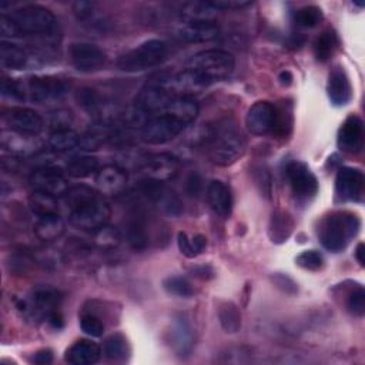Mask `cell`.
<instances>
[{"label": "cell", "mask_w": 365, "mask_h": 365, "mask_svg": "<svg viewBox=\"0 0 365 365\" xmlns=\"http://www.w3.org/2000/svg\"><path fill=\"white\" fill-rule=\"evenodd\" d=\"M33 361L36 364H40V365H46V364H50L53 361V352L50 349H40L34 354L33 356Z\"/></svg>", "instance_id": "816d5d0a"}, {"label": "cell", "mask_w": 365, "mask_h": 365, "mask_svg": "<svg viewBox=\"0 0 365 365\" xmlns=\"http://www.w3.org/2000/svg\"><path fill=\"white\" fill-rule=\"evenodd\" d=\"M271 282L284 294L287 295H295L298 292L297 282L282 272H272L271 274Z\"/></svg>", "instance_id": "f6af8a7d"}, {"label": "cell", "mask_w": 365, "mask_h": 365, "mask_svg": "<svg viewBox=\"0 0 365 365\" xmlns=\"http://www.w3.org/2000/svg\"><path fill=\"white\" fill-rule=\"evenodd\" d=\"M163 287L164 289L170 294V295H175V297H182V298H188L194 294V289L190 284V281L184 277L180 275H173V277H167L163 281Z\"/></svg>", "instance_id": "74e56055"}, {"label": "cell", "mask_w": 365, "mask_h": 365, "mask_svg": "<svg viewBox=\"0 0 365 365\" xmlns=\"http://www.w3.org/2000/svg\"><path fill=\"white\" fill-rule=\"evenodd\" d=\"M355 258H356V261L359 262V265L364 267L365 259H364V244H362V242H359V244L356 245V248H355Z\"/></svg>", "instance_id": "9f6ffc18"}, {"label": "cell", "mask_w": 365, "mask_h": 365, "mask_svg": "<svg viewBox=\"0 0 365 365\" xmlns=\"http://www.w3.org/2000/svg\"><path fill=\"white\" fill-rule=\"evenodd\" d=\"M364 191V174L354 167H342L335 178V192L341 201H359Z\"/></svg>", "instance_id": "ac0fdd59"}, {"label": "cell", "mask_w": 365, "mask_h": 365, "mask_svg": "<svg viewBox=\"0 0 365 365\" xmlns=\"http://www.w3.org/2000/svg\"><path fill=\"white\" fill-rule=\"evenodd\" d=\"M200 107L194 96L178 94L161 111L150 115L140 128V138L145 144L160 145L174 140L198 115Z\"/></svg>", "instance_id": "7a4b0ae2"}, {"label": "cell", "mask_w": 365, "mask_h": 365, "mask_svg": "<svg viewBox=\"0 0 365 365\" xmlns=\"http://www.w3.org/2000/svg\"><path fill=\"white\" fill-rule=\"evenodd\" d=\"M71 123H73V113L67 108H58V110L50 113L48 125L53 131L68 130Z\"/></svg>", "instance_id": "ee69618b"}, {"label": "cell", "mask_w": 365, "mask_h": 365, "mask_svg": "<svg viewBox=\"0 0 365 365\" xmlns=\"http://www.w3.org/2000/svg\"><path fill=\"white\" fill-rule=\"evenodd\" d=\"M54 14L38 4H27L0 17L3 37H46L56 31Z\"/></svg>", "instance_id": "5b68a950"}, {"label": "cell", "mask_w": 365, "mask_h": 365, "mask_svg": "<svg viewBox=\"0 0 365 365\" xmlns=\"http://www.w3.org/2000/svg\"><path fill=\"white\" fill-rule=\"evenodd\" d=\"M64 204L70 224L84 231L94 232L106 225L111 215V208L103 194L87 185L68 188L64 194Z\"/></svg>", "instance_id": "3957f363"}, {"label": "cell", "mask_w": 365, "mask_h": 365, "mask_svg": "<svg viewBox=\"0 0 365 365\" xmlns=\"http://www.w3.org/2000/svg\"><path fill=\"white\" fill-rule=\"evenodd\" d=\"M245 125L254 135H274L285 133L282 111L269 101L254 103L247 111Z\"/></svg>", "instance_id": "ba28073f"}, {"label": "cell", "mask_w": 365, "mask_h": 365, "mask_svg": "<svg viewBox=\"0 0 365 365\" xmlns=\"http://www.w3.org/2000/svg\"><path fill=\"white\" fill-rule=\"evenodd\" d=\"M346 309L354 317H362L365 312V292L361 285H358L354 291L348 294L346 298Z\"/></svg>", "instance_id": "b9f144b4"}, {"label": "cell", "mask_w": 365, "mask_h": 365, "mask_svg": "<svg viewBox=\"0 0 365 365\" xmlns=\"http://www.w3.org/2000/svg\"><path fill=\"white\" fill-rule=\"evenodd\" d=\"M207 201L211 210L222 217L228 218L232 211V195L230 188L220 180H214L207 187Z\"/></svg>", "instance_id": "cb8c5ba5"}, {"label": "cell", "mask_w": 365, "mask_h": 365, "mask_svg": "<svg viewBox=\"0 0 365 365\" xmlns=\"http://www.w3.org/2000/svg\"><path fill=\"white\" fill-rule=\"evenodd\" d=\"M327 93H328L329 101L336 107L345 106L351 101L352 86L342 67L336 66L331 70L328 76V83H327Z\"/></svg>", "instance_id": "44dd1931"}, {"label": "cell", "mask_w": 365, "mask_h": 365, "mask_svg": "<svg viewBox=\"0 0 365 365\" xmlns=\"http://www.w3.org/2000/svg\"><path fill=\"white\" fill-rule=\"evenodd\" d=\"M359 218L349 211H335L324 217L318 228V237L324 248L331 252L342 251L358 234Z\"/></svg>", "instance_id": "8992f818"}, {"label": "cell", "mask_w": 365, "mask_h": 365, "mask_svg": "<svg viewBox=\"0 0 365 365\" xmlns=\"http://www.w3.org/2000/svg\"><path fill=\"white\" fill-rule=\"evenodd\" d=\"M68 58L74 68L83 73L101 70L107 63V54L96 44L77 41L68 47Z\"/></svg>", "instance_id": "4fadbf2b"}, {"label": "cell", "mask_w": 365, "mask_h": 365, "mask_svg": "<svg viewBox=\"0 0 365 365\" xmlns=\"http://www.w3.org/2000/svg\"><path fill=\"white\" fill-rule=\"evenodd\" d=\"M29 135H21L13 131H3L1 134V145L4 150H9L13 154H27L34 150V144L31 143Z\"/></svg>", "instance_id": "e575fe53"}, {"label": "cell", "mask_w": 365, "mask_h": 365, "mask_svg": "<svg viewBox=\"0 0 365 365\" xmlns=\"http://www.w3.org/2000/svg\"><path fill=\"white\" fill-rule=\"evenodd\" d=\"M121 235L117 228L110 225H103L94 231V242L103 250H113L120 244Z\"/></svg>", "instance_id": "f35d334b"}, {"label": "cell", "mask_w": 365, "mask_h": 365, "mask_svg": "<svg viewBox=\"0 0 365 365\" xmlns=\"http://www.w3.org/2000/svg\"><path fill=\"white\" fill-rule=\"evenodd\" d=\"M177 245H178V250L182 255H185L187 258H194L195 254L192 251V247H191V241L188 238V235L184 232V231H180L178 235H177Z\"/></svg>", "instance_id": "681fc988"}, {"label": "cell", "mask_w": 365, "mask_h": 365, "mask_svg": "<svg viewBox=\"0 0 365 365\" xmlns=\"http://www.w3.org/2000/svg\"><path fill=\"white\" fill-rule=\"evenodd\" d=\"M192 272L195 277H198L201 279H208L214 275V271L210 267H197L192 269Z\"/></svg>", "instance_id": "db71d44e"}, {"label": "cell", "mask_w": 365, "mask_h": 365, "mask_svg": "<svg viewBox=\"0 0 365 365\" xmlns=\"http://www.w3.org/2000/svg\"><path fill=\"white\" fill-rule=\"evenodd\" d=\"M101 348L88 339L76 341L64 355V359L73 365H93L101 358Z\"/></svg>", "instance_id": "d4e9b609"}, {"label": "cell", "mask_w": 365, "mask_h": 365, "mask_svg": "<svg viewBox=\"0 0 365 365\" xmlns=\"http://www.w3.org/2000/svg\"><path fill=\"white\" fill-rule=\"evenodd\" d=\"M235 67L234 56L221 48H208L192 54L184 68L173 76L174 88L178 94L192 96L212 83L227 78Z\"/></svg>", "instance_id": "6da1fadb"}, {"label": "cell", "mask_w": 365, "mask_h": 365, "mask_svg": "<svg viewBox=\"0 0 365 365\" xmlns=\"http://www.w3.org/2000/svg\"><path fill=\"white\" fill-rule=\"evenodd\" d=\"M30 182L34 190L44 191L56 197L64 195L70 188L66 175L51 165H41L36 168L30 175Z\"/></svg>", "instance_id": "e0dca14e"}, {"label": "cell", "mask_w": 365, "mask_h": 365, "mask_svg": "<svg viewBox=\"0 0 365 365\" xmlns=\"http://www.w3.org/2000/svg\"><path fill=\"white\" fill-rule=\"evenodd\" d=\"M103 354L110 361H123L130 354V348L127 339L123 334L110 335L103 344Z\"/></svg>", "instance_id": "d6a6232c"}, {"label": "cell", "mask_w": 365, "mask_h": 365, "mask_svg": "<svg viewBox=\"0 0 365 365\" xmlns=\"http://www.w3.org/2000/svg\"><path fill=\"white\" fill-rule=\"evenodd\" d=\"M78 141H80V135L76 131L68 128V130L53 131L48 137L47 144L50 150L56 153H64L74 147H78Z\"/></svg>", "instance_id": "836d02e7"}, {"label": "cell", "mask_w": 365, "mask_h": 365, "mask_svg": "<svg viewBox=\"0 0 365 365\" xmlns=\"http://www.w3.org/2000/svg\"><path fill=\"white\" fill-rule=\"evenodd\" d=\"M202 187V181L200 178V175L197 173H191L187 180H185V191L188 195L191 197H197L201 191Z\"/></svg>", "instance_id": "c3c4849f"}, {"label": "cell", "mask_w": 365, "mask_h": 365, "mask_svg": "<svg viewBox=\"0 0 365 365\" xmlns=\"http://www.w3.org/2000/svg\"><path fill=\"white\" fill-rule=\"evenodd\" d=\"M292 20L298 27L312 29L322 20V10L318 6H304L294 11Z\"/></svg>", "instance_id": "8d00e7d4"}, {"label": "cell", "mask_w": 365, "mask_h": 365, "mask_svg": "<svg viewBox=\"0 0 365 365\" xmlns=\"http://www.w3.org/2000/svg\"><path fill=\"white\" fill-rule=\"evenodd\" d=\"M140 191L151 202H154L164 214L170 217H180L184 211L182 201L178 194L170 188L164 181L145 178L140 184Z\"/></svg>", "instance_id": "9c48e42d"}, {"label": "cell", "mask_w": 365, "mask_h": 365, "mask_svg": "<svg viewBox=\"0 0 365 365\" xmlns=\"http://www.w3.org/2000/svg\"><path fill=\"white\" fill-rule=\"evenodd\" d=\"M173 348L178 356L185 358L190 355L194 345V331L191 324L182 315L177 317L171 327Z\"/></svg>", "instance_id": "484cf974"}, {"label": "cell", "mask_w": 365, "mask_h": 365, "mask_svg": "<svg viewBox=\"0 0 365 365\" xmlns=\"http://www.w3.org/2000/svg\"><path fill=\"white\" fill-rule=\"evenodd\" d=\"M34 54L29 53L24 47L19 44L1 41L0 44V61L3 67L9 70H26L34 64Z\"/></svg>", "instance_id": "603a6c76"}, {"label": "cell", "mask_w": 365, "mask_h": 365, "mask_svg": "<svg viewBox=\"0 0 365 365\" xmlns=\"http://www.w3.org/2000/svg\"><path fill=\"white\" fill-rule=\"evenodd\" d=\"M47 321H48V322H50V325H51L53 328H56V329H60V328H63V325H64L63 317H61V314H60L58 311L51 312V314L48 315Z\"/></svg>", "instance_id": "f5cc1de1"}, {"label": "cell", "mask_w": 365, "mask_h": 365, "mask_svg": "<svg viewBox=\"0 0 365 365\" xmlns=\"http://www.w3.org/2000/svg\"><path fill=\"white\" fill-rule=\"evenodd\" d=\"M364 143V123L359 115L351 114L345 118L338 131V147L348 154L361 151Z\"/></svg>", "instance_id": "d6986e66"}, {"label": "cell", "mask_w": 365, "mask_h": 365, "mask_svg": "<svg viewBox=\"0 0 365 365\" xmlns=\"http://www.w3.org/2000/svg\"><path fill=\"white\" fill-rule=\"evenodd\" d=\"M254 180L257 182V185L259 187L261 192L265 197H269L271 194V175L268 173V170L265 167H255L254 168Z\"/></svg>", "instance_id": "bcb514c9"}, {"label": "cell", "mask_w": 365, "mask_h": 365, "mask_svg": "<svg viewBox=\"0 0 365 365\" xmlns=\"http://www.w3.org/2000/svg\"><path fill=\"white\" fill-rule=\"evenodd\" d=\"M73 13L78 21H87L94 17L96 4L93 1H76L73 4Z\"/></svg>", "instance_id": "7dc6e473"}, {"label": "cell", "mask_w": 365, "mask_h": 365, "mask_svg": "<svg viewBox=\"0 0 365 365\" xmlns=\"http://www.w3.org/2000/svg\"><path fill=\"white\" fill-rule=\"evenodd\" d=\"M190 241H191V247H192L195 257L207 248V238L202 234H195L192 238H190Z\"/></svg>", "instance_id": "f907efd6"}, {"label": "cell", "mask_w": 365, "mask_h": 365, "mask_svg": "<svg viewBox=\"0 0 365 365\" xmlns=\"http://www.w3.org/2000/svg\"><path fill=\"white\" fill-rule=\"evenodd\" d=\"M278 80H279V83H281L282 86H289V84L292 83V74H291V71H288V70L281 71L279 76H278Z\"/></svg>", "instance_id": "11a10c76"}, {"label": "cell", "mask_w": 365, "mask_h": 365, "mask_svg": "<svg viewBox=\"0 0 365 365\" xmlns=\"http://www.w3.org/2000/svg\"><path fill=\"white\" fill-rule=\"evenodd\" d=\"M1 117L3 123L10 131L21 135L36 137L44 128L43 117L37 111L27 107H10L4 110Z\"/></svg>", "instance_id": "30bf717a"}, {"label": "cell", "mask_w": 365, "mask_h": 365, "mask_svg": "<svg viewBox=\"0 0 365 365\" xmlns=\"http://www.w3.org/2000/svg\"><path fill=\"white\" fill-rule=\"evenodd\" d=\"M336 44H338V40L332 30L322 31L314 43V54H315L317 60L322 61V63L327 61L332 56Z\"/></svg>", "instance_id": "d590c367"}, {"label": "cell", "mask_w": 365, "mask_h": 365, "mask_svg": "<svg viewBox=\"0 0 365 365\" xmlns=\"http://www.w3.org/2000/svg\"><path fill=\"white\" fill-rule=\"evenodd\" d=\"M97 170H98V161L93 155L76 157L66 167V173L71 178H86L91 174H96Z\"/></svg>", "instance_id": "1f68e13d"}, {"label": "cell", "mask_w": 365, "mask_h": 365, "mask_svg": "<svg viewBox=\"0 0 365 365\" xmlns=\"http://www.w3.org/2000/svg\"><path fill=\"white\" fill-rule=\"evenodd\" d=\"M217 315H218L221 328L227 334H237L241 329V325H242L241 312H240V308L234 302L222 301L218 305Z\"/></svg>", "instance_id": "4dcf8cb0"}, {"label": "cell", "mask_w": 365, "mask_h": 365, "mask_svg": "<svg viewBox=\"0 0 365 365\" xmlns=\"http://www.w3.org/2000/svg\"><path fill=\"white\" fill-rule=\"evenodd\" d=\"M294 231V220L289 212L275 208L268 222V237L274 244L285 242Z\"/></svg>", "instance_id": "4316f807"}, {"label": "cell", "mask_w": 365, "mask_h": 365, "mask_svg": "<svg viewBox=\"0 0 365 365\" xmlns=\"http://www.w3.org/2000/svg\"><path fill=\"white\" fill-rule=\"evenodd\" d=\"M94 182L101 194H120L127 185V171L117 164L104 165L97 170Z\"/></svg>", "instance_id": "ffe728a7"}, {"label": "cell", "mask_w": 365, "mask_h": 365, "mask_svg": "<svg viewBox=\"0 0 365 365\" xmlns=\"http://www.w3.org/2000/svg\"><path fill=\"white\" fill-rule=\"evenodd\" d=\"M220 33V29L214 20L200 21L190 20L181 24L177 30V37L185 43H204L215 38Z\"/></svg>", "instance_id": "7402d4cb"}, {"label": "cell", "mask_w": 365, "mask_h": 365, "mask_svg": "<svg viewBox=\"0 0 365 365\" xmlns=\"http://www.w3.org/2000/svg\"><path fill=\"white\" fill-rule=\"evenodd\" d=\"M140 170L144 173L145 178L165 182L177 175L180 170V161L170 153L153 154L141 160Z\"/></svg>", "instance_id": "2e32d148"}, {"label": "cell", "mask_w": 365, "mask_h": 365, "mask_svg": "<svg viewBox=\"0 0 365 365\" xmlns=\"http://www.w3.org/2000/svg\"><path fill=\"white\" fill-rule=\"evenodd\" d=\"M27 86L31 101L40 104L60 100L70 90V83L57 76H33L29 78Z\"/></svg>", "instance_id": "8fae6325"}, {"label": "cell", "mask_w": 365, "mask_h": 365, "mask_svg": "<svg viewBox=\"0 0 365 365\" xmlns=\"http://www.w3.org/2000/svg\"><path fill=\"white\" fill-rule=\"evenodd\" d=\"M200 141L207 148L210 161L220 167H230L237 163L247 150L242 131L231 120L218 121L202 130Z\"/></svg>", "instance_id": "277c9868"}, {"label": "cell", "mask_w": 365, "mask_h": 365, "mask_svg": "<svg viewBox=\"0 0 365 365\" xmlns=\"http://www.w3.org/2000/svg\"><path fill=\"white\" fill-rule=\"evenodd\" d=\"M1 96L3 98L14 103H21L26 100V91L23 84L13 78H4L1 81Z\"/></svg>", "instance_id": "60d3db41"}, {"label": "cell", "mask_w": 365, "mask_h": 365, "mask_svg": "<svg viewBox=\"0 0 365 365\" xmlns=\"http://www.w3.org/2000/svg\"><path fill=\"white\" fill-rule=\"evenodd\" d=\"M297 265L308 271H319L324 267V257L317 250H307L297 255Z\"/></svg>", "instance_id": "ab89813d"}, {"label": "cell", "mask_w": 365, "mask_h": 365, "mask_svg": "<svg viewBox=\"0 0 365 365\" xmlns=\"http://www.w3.org/2000/svg\"><path fill=\"white\" fill-rule=\"evenodd\" d=\"M167 54H168V46L164 40L150 38L143 41L137 47L125 51L124 54H121L117 58L115 66L121 71H127V73L144 71L163 63Z\"/></svg>", "instance_id": "52a82bcc"}, {"label": "cell", "mask_w": 365, "mask_h": 365, "mask_svg": "<svg viewBox=\"0 0 365 365\" xmlns=\"http://www.w3.org/2000/svg\"><path fill=\"white\" fill-rule=\"evenodd\" d=\"M64 230H66L64 220L58 214L37 218L34 224V234L43 241H53L60 238Z\"/></svg>", "instance_id": "f1b7e54d"}, {"label": "cell", "mask_w": 365, "mask_h": 365, "mask_svg": "<svg viewBox=\"0 0 365 365\" xmlns=\"http://www.w3.org/2000/svg\"><path fill=\"white\" fill-rule=\"evenodd\" d=\"M61 302V294L51 287H38L31 295L21 301L20 309L36 319H47L48 315L57 311V307Z\"/></svg>", "instance_id": "7c38bea8"}, {"label": "cell", "mask_w": 365, "mask_h": 365, "mask_svg": "<svg viewBox=\"0 0 365 365\" xmlns=\"http://www.w3.org/2000/svg\"><path fill=\"white\" fill-rule=\"evenodd\" d=\"M80 328L88 336L98 338L104 332V322L98 317H96L93 314H86L80 319Z\"/></svg>", "instance_id": "7bdbcfd3"}, {"label": "cell", "mask_w": 365, "mask_h": 365, "mask_svg": "<svg viewBox=\"0 0 365 365\" xmlns=\"http://www.w3.org/2000/svg\"><path fill=\"white\" fill-rule=\"evenodd\" d=\"M285 174L292 194L298 200H309L318 192V180L305 163L291 161L285 168Z\"/></svg>", "instance_id": "5bb4252c"}, {"label": "cell", "mask_w": 365, "mask_h": 365, "mask_svg": "<svg viewBox=\"0 0 365 365\" xmlns=\"http://www.w3.org/2000/svg\"><path fill=\"white\" fill-rule=\"evenodd\" d=\"M218 9L212 4V1H190L182 3L180 7V14L190 20H200V21H211L218 14Z\"/></svg>", "instance_id": "f546056e"}, {"label": "cell", "mask_w": 365, "mask_h": 365, "mask_svg": "<svg viewBox=\"0 0 365 365\" xmlns=\"http://www.w3.org/2000/svg\"><path fill=\"white\" fill-rule=\"evenodd\" d=\"M153 222L147 212L135 208L125 224V238L130 247L135 251H144L153 241Z\"/></svg>", "instance_id": "9a60e30c"}, {"label": "cell", "mask_w": 365, "mask_h": 365, "mask_svg": "<svg viewBox=\"0 0 365 365\" xmlns=\"http://www.w3.org/2000/svg\"><path fill=\"white\" fill-rule=\"evenodd\" d=\"M29 208L37 218L58 214L57 197L44 191L34 190L29 197Z\"/></svg>", "instance_id": "83f0119b"}]
</instances>
